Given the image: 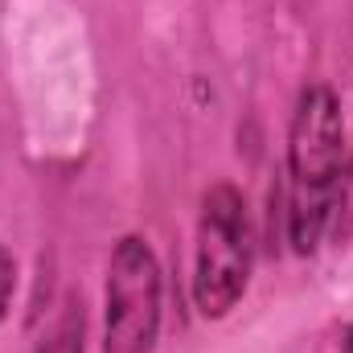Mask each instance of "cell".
I'll return each mask as SVG.
<instances>
[{
  "label": "cell",
  "mask_w": 353,
  "mask_h": 353,
  "mask_svg": "<svg viewBox=\"0 0 353 353\" xmlns=\"http://www.w3.org/2000/svg\"><path fill=\"white\" fill-rule=\"evenodd\" d=\"M341 152H345V119L337 94L329 87H308L296 103L292 132H288V173H292L288 234L300 255H312L321 230L329 226Z\"/></svg>",
  "instance_id": "6da1fadb"
},
{
  "label": "cell",
  "mask_w": 353,
  "mask_h": 353,
  "mask_svg": "<svg viewBox=\"0 0 353 353\" xmlns=\"http://www.w3.org/2000/svg\"><path fill=\"white\" fill-rule=\"evenodd\" d=\"M251 279V234L247 205L234 185H214L201 201L197 222V271L193 300L205 316H226Z\"/></svg>",
  "instance_id": "7a4b0ae2"
},
{
  "label": "cell",
  "mask_w": 353,
  "mask_h": 353,
  "mask_svg": "<svg viewBox=\"0 0 353 353\" xmlns=\"http://www.w3.org/2000/svg\"><path fill=\"white\" fill-rule=\"evenodd\" d=\"M161 333V267L144 239L128 234L111 251L103 353H152Z\"/></svg>",
  "instance_id": "3957f363"
},
{
  "label": "cell",
  "mask_w": 353,
  "mask_h": 353,
  "mask_svg": "<svg viewBox=\"0 0 353 353\" xmlns=\"http://www.w3.org/2000/svg\"><path fill=\"white\" fill-rule=\"evenodd\" d=\"M83 329H87V316H83V304L70 300L62 321L54 325V333L37 345L33 353H83Z\"/></svg>",
  "instance_id": "277c9868"
},
{
  "label": "cell",
  "mask_w": 353,
  "mask_h": 353,
  "mask_svg": "<svg viewBox=\"0 0 353 353\" xmlns=\"http://www.w3.org/2000/svg\"><path fill=\"white\" fill-rule=\"evenodd\" d=\"M329 226H333V239H337V243H345L353 234V157H350V165H341V173L333 181Z\"/></svg>",
  "instance_id": "5b68a950"
},
{
  "label": "cell",
  "mask_w": 353,
  "mask_h": 353,
  "mask_svg": "<svg viewBox=\"0 0 353 353\" xmlns=\"http://www.w3.org/2000/svg\"><path fill=\"white\" fill-rule=\"evenodd\" d=\"M12 292H17V263H12V255L0 247V321H4V312H8V304H12Z\"/></svg>",
  "instance_id": "8992f818"
},
{
  "label": "cell",
  "mask_w": 353,
  "mask_h": 353,
  "mask_svg": "<svg viewBox=\"0 0 353 353\" xmlns=\"http://www.w3.org/2000/svg\"><path fill=\"white\" fill-rule=\"evenodd\" d=\"M341 350L353 353V325H350V333H345V341H341Z\"/></svg>",
  "instance_id": "52a82bcc"
}]
</instances>
